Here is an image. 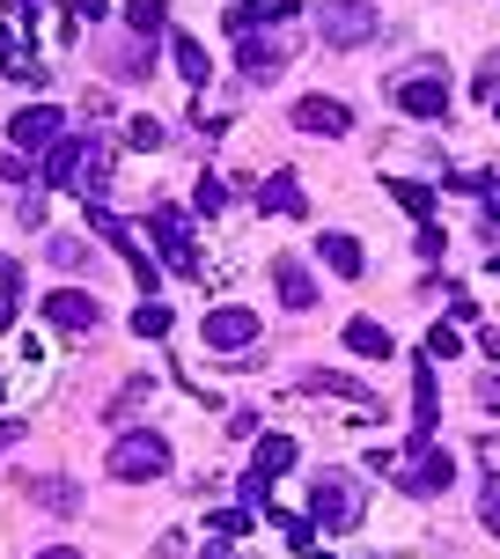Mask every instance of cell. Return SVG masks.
Masks as SVG:
<instances>
[{
	"label": "cell",
	"mask_w": 500,
	"mask_h": 559,
	"mask_svg": "<svg viewBox=\"0 0 500 559\" xmlns=\"http://www.w3.org/2000/svg\"><path fill=\"white\" fill-rule=\"evenodd\" d=\"M126 147H133V155H155V147H163V118H133V126H126Z\"/></svg>",
	"instance_id": "cell-28"
},
{
	"label": "cell",
	"mask_w": 500,
	"mask_h": 559,
	"mask_svg": "<svg viewBox=\"0 0 500 559\" xmlns=\"http://www.w3.org/2000/svg\"><path fill=\"white\" fill-rule=\"evenodd\" d=\"M126 23H133L140 37H155V29H169V8H163V0H133V8H126Z\"/></svg>",
	"instance_id": "cell-27"
},
{
	"label": "cell",
	"mask_w": 500,
	"mask_h": 559,
	"mask_svg": "<svg viewBox=\"0 0 500 559\" xmlns=\"http://www.w3.org/2000/svg\"><path fill=\"white\" fill-rule=\"evenodd\" d=\"M317 258H324V265H332L338 280H361V243H354V236H338V228H324V236H317Z\"/></svg>",
	"instance_id": "cell-18"
},
{
	"label": "cell",
	"mask_w": 500,
	"mask_h": 559,
	"mask_svg": "<svg viewBox=\"0 0 500 559\" xmlns=\"http://www.w3.org/2000/svg\"><path fill=\"white\" fill-rule=\"evenodd\" d=\"M88 236H96V243H111L118 258H126V265H133V280L140 287H147V295H155V287H163V273H155V258L140 251L133 236H126V222H118L111 206H104V199H96V206H88Z\"/></svg>",
	"instance_id": "cell-6"
},
{
	"label": "cell",
	"mask_w": 500,
	"mask_h": 559,
	"mask_svg": "<svg viewBox=\"0 0 500 559\" xmlns=\"http://www.w3.org/2000/svg\"><path fill=\"white\" fill-rule=\"evenodd\" d=\"M147 243L169 258V273L177 280H199V251H192V214L184 206H169V199H155V214H147Z\"/></svg>",
	"instance_id": "cell-3"
},
{
	"label": "cell",
	"mask_w": 500,
	"mask_h": 559,
	"mask_svg": "<svg viewBox=\"0 0 500 559\" xmlns=\"http://www.w3.org/2000/svg\"><path fill=\"white\" fill-rule=\"evenodd\" d=\"M37 501H52L59 515H74V508H82V493H74V478H45V486H37Z\"/></svg>",
	"instance_id": "cell-30"
},
{
	"label": "cell",
	"mask_w": 500,
	"mask_h": 559,
	"mask_svg": "<svg viewBox=\"0 0 500 559\" xmlns=\"http://www.w3.org/2000/svg\"><path fill=\"white\" fill-rule=\"evenodd\" d=\"M376 472H390L405 493H442V486H456V456L434 442H413L405 456H376Z\"/></svg>",
	"instance_id": "cell-2"
},
{
	"label": "cell",
	"mask_w": 500,
	"mask_h": 559,
	"mask_svg": "<svg viewBox=\"0 0 500 559\" xmlns=\"http://www.w3.org/2000/svg\"><path fill=\"white\" fill-rule=\"evenodd\" d=\"M456 346H464V338H456V317H442V324L427 332V361H449Z\"/></svg>",
	"instance_id": "cell-31"
},
{
	"label": "cell",
	"mask_w": 500,
	"mask_h": 559,
	"mask_svg": "<svg viewBox=\"0 0 500 559\" xmlns=\"http://www.w3.org/2000/svg\"><path fill=\"white\" fill-rule=\"evenodd\" d=\"M67 8H74L82 23H104V15H111V0H67Z\"/></svg>",
	"instance_id": "cell-40"
},
{
	"label": "cell",
	"mask_w": 500,
	"mask_h": 559,
	"mask_svg": "<svg viewBox=\"0 0 500 559\" xmlns=\"http://www.w3.org/2000/svg\"><path fill=\"white\" fill-rule=\"evenodd\" d=\"M147 397H155V383H126V391L111 397V413L126 419V413H140V405H147Z\"/></svg>",
	"instance_id": "cell-35"
},
{
	"label": "cell",
	"mask_w": 500,
	"mask_h": 559,
	"mask_svg": "<svg viewBox=\"0 0 500 559\" xmlns=\"http://www.w3.org/2000/svg\"><path fill=\"white\" fill-rule=\"evenodd\" d=\"M287 118H295L302 133H317V140H346L354 133V111H346L338 96H302V104H287Z\"/></svg>",
	"instance_id": "cell-8"
},
{
	"label": "cell",
	"mask_w": 500,
	"mask_h": 559,
	"mask_svg": "<svg viewBox=\"0 0 500 559\" xmlns=\"http://www.w3.org/2000/svg\"><path fill=\"white\" fill-rule=\"evenodd\" d=\"M169 59H177V74H184V82H206V74H214V59H206V45H199V37H184V29H177V37H169Z\"/></svg>",
	"instance_id": "cell-22"
},
{
	"label": "cell",
	"mask_w": 500,
	"mask_h": 559,
	"mask_svg": "<svg viewBox=\"0 0 500 559\" xmlns=\"http://www.w3.org/2000/svg\"><path fill=\"white\" fill-rule=\"evenodd\" d=\"M250 338H258V317L250 309H206V346L214 354H250Z\"/></svg>",
	"instance_id": "cell-11"
},
{
	"label": "cell",
	"mask_w": 500,
	"mask_h": 559,
	"mask_svg": "<svg viewBox=\"0 0 500 559\" xmlns=\"http://www.w3.org/2000/svg\"><path fill=\"white\" fill-rule=\"evenodd\" d=\"M346 354H361V361H390V354H397V338H390L376 317H354V324H346Z\"/></svg>",
	"instance_id": "cell-17"
},
{
	"label": "cell",
	"mask_w": 500,
	"mask_h": 559,
	"mask_svg": "<svg viewBox=\"0 0 500 559\" xmlns=\"http://www.w3.org/2000/svg\"><path fill=\"white\" fill-rule=\"evenodd\" d=\"M397 111L419 118V126H434V118L449 111V88L434 82V74H419V82H397Z\"/></svg>",
	"instance_id": "cell-15"
},
{
	"label": "cell",
	"mask_w": 500,
	"mask_h": 559,
	"mask_svg": "<svg viewBox=\"0 0 500 559\" xmlns=\"http://www.w3.org/2000/svg\"><path fill=\"white\" fill-rule=\"evenodd\" d=\"M37 559H82V552H74V545H52V552H37Z\"/></svg>",
	"instance_id": "cell-45"
},
{
	"label": "cell",
	"mask_w": 500,
	"mask_h": 559,
	"mask_svg": "<svg viewBox=\"0 0 500 559\" xmlns=\"http://www.w3.org/2000/svg\"><path fill=\"white\" fill-rule=\"evenodd\" d=\"M309 391L346 397V405H361V413H376V391H361V383H338V376H309Z\"/></svg>",
	"instance_id": "cell-25"
},
{
	"label": "cell",
	"mask_w": 500,
	"mask_h": 559,
	"mask_svg": "<svg viewBox=\"0 0 500 559\" xmlns=\"http://www.w3.org/2000/svg\"><path fill=\"white\" fill-rule=\"evenodd\" d=\"M8 133H15V147H23V155H29V147H59V104H23Z\"/></svg>",
	"instance_id": "cell-14"
},
{
	"label": "cell",
	"mask_w": 500,
	"mask_h": 559,
	"mask_svg": "<svg viewBox=\"0 0 500 559\" xmlns=\"http://www.w3.org/2000/svg\"><path fill=\"white\" fill-rule=\"evenodd\" d=\"M0 177H8V185H29V155H23V147L0 155Z\"/></svg>",
	"instance_id": "cell-38"
},
{
	"label": "cell",
	"mask_w": 500,
	"mask_h": 559,
	"mask_svg": "<svg viewBox=\"0 0 500 559\" xmlns=\"http://www.w3.org/2000/svg\"><path fill=\"white\" fill-rule=\"evenodd\" d=\"M302 559H332V552H302Z\"/></svg>",
	"instance_id": "cell-46"
},
{
	"label": "cell",
	"mask_w": 500,
	"mask_h": 559,
	"mask_svg": "<svg viewBox=\"0 0 500 559\" xmlns=\"http://www.w3.org/2000/svg\"><path fill=\"white\" fill-rule=\"evenodd\" d=\"M493 88H500V52H486L478 59V96H493Z\"/></svg>",
	"instance_id": "cell-39"
},
{
	"label": "cell",
	"mask_w": 500,
	"mask_h": 559,
	"mask_svg": "<svg viewBox=\"0 0 500 559\" xmlns=\"http://www.w3.org/2000/svg\"><path fill=\"white\" fill-rule=\"evenodd\" d=\"M0 67H8L15 82H37V74H45V67H37V52H29V37L15 23H0Z\"/></svg>",
	"instance_id": "cell-19"
},
{
	"label": "cell",
	"mask_w": 500,
	"mask_h": 559,
	"mask_svg": "<svg viewBox=\"0 0 500 559\" xmlns=\"http://www.w3.org/2000/svg\"><path fill=\"white\" fill-rule=\"evenodd\" d=\"M493 280H500V258H493Z\"/></svg>",
	"instance_id": "cell-47"
},
{
	"label": "cell",
	"mask_w": 500,
	"mask_h": 559,
	"mask_svg": "<svg viewBox=\"0 0 500 559\" xmlns=\"http://www.w3.org/2000/svg\"><path fill=\"white\" fill-rule=\"evenodd\" d=\"M434 419H442V391H434V368L413 361V442L434 435Z\"/></svg>",
	"instance_id": "cell-16"
},
{
	"label": "cell",
	"mask_w": 500,
	"mask_h": 559,
	"mask_svg": "<svg viewBox=\"0 0 500 559\" xmlns=\"http://www.w3.org/2000/svg\"><path fill=\"white\" fill-rule=\"evenodd\" d=\"M273 287H279V302H287V309H317V280H309L295 258H279V265H273Z\"/></svg>",
	"instance_id": "cell-21"
},
{
	"label": "cell",
	"mask_w": 500,
	"mask_h": 559,
	"mask_svg": "<svg viewBox=\"0 0 500 559\" xmlns=\"http://www.w3.org/2000/svg\"><path fill=\"white\" fill-rule=\"evenodd\" d=\"M133 332H140V338H169V309H163V302H140V309H133Z\"/></svg>",
	"instance_id": "cell-29"
},
{
	"label": "cell",
	"mask_w": 500,
	"mask_h": 559,
	"mask_svg": "<svg viewBox=\"0 0 500 559\" xmlns=\"http://www.w3.org/2000/svg\"><path fill=\"white\" fill-rule=\"evenodd\" d=\"M295 435H258V456H250V472L258 478H279V472H295Z\"/></svg>",
	"instance_id": "cell-20"
},
{
	"label": "cell",
	"mask_w": 500,
	"mask_h": 559,
	"mask_svg": "<svg viewBox=\"0 0 500 559\" xmlns=\"http://www.w3.org/2000/svg\"><path fill=\"white\" fill-rule=\"evenodd\" d=\"M23 442V427H15V419H0V449H15Z\"/></svg>",
	"instance_id": "cell-43"
},
{
	"label": "cell",
	"mask_w": 500,
	"mask_h": 559,
	"mask_svg": "<svg viewBox=\"0 0 500 559\" xmlns=\"http://www.w3.org/2000/svg\"><path fill=\"white\" fill-rule=\"evenodd\" d=\"M258 214H273V222H302V214H309L295 169H279V177H265V185H258Z\"/></svg>",
	"instance_id": "cell-13"
},
{
	"label": "cell",
	"mask_w": 500,
	"mask_h": 559,
	"mask_svg": "<svg viewBox=\"0 0 500 559\" xmlns=\"http://www.w3.org/2000/svg\"><path fill=\"white\" fill-rule=\"evenodd\" d=\"M478 346H486V354L500 361V324H486V332H478Z\"/></svg>",
	"instance_id": "cell-42"
},
{
	"label": "cell",
	"mask_w": 500,
	"mask_h": 559,
	"mask_svg": "<svg viewBox=\"0 0 500 559\" xmlns=\"http://www.w3.org/2000/svg\"><path fill=\"white\" fill-rule=\"evenodd\" d=\"M486 228H500V177L486 185Z\"/></svg>",
	"instance_id": "cell-41"
},
{
	"label": "cell",
	"mask_w": 500,
	"mask_h": 559,
	"mask_svg": "<svg viewBox=\"0 0 500 559\" xmlns=\"http://www.w3.org/2000/svg\"><path fill=\"white\" fill-rule=\"evenodd\" d=\"M279 523V537L295 545V552H317V515H273Z\"/></svg>",
	"instance_id": "cell-26"
},
{
	"label": "cell",
	"mask_w": 500,
	"mask_h": 559,
	"mask_svg": "<svg viewBox=\"0 0 500 559\" xmlns=\"http://www.w3.org/2000/svg\"><path fill=\"white\" fill-rule=\"evenodd\" d=\"M206 559H236V552H228V537H214V545H206Z\"/></svg>",
	"instance_id": "cell-44"
},
{
	"label": "cell",
	"mask_w": 500,
	"mask_h": 559,
	"mask_svg": "<svg viewBox=\"0 0 500 559\" xmlns=\"http://www.w3.org/2000/svg\"><path fill=\"white\" fill-rule=\"evenodd\" d=\"M111 67L126 74V82H140V74L155 67V52H147V45H126V52H111Z\"/></svg>",
	"instance_id": "cell-32"
},
{
	"label": "cell",
	"mask_w": 500,
	"mask_h": 559,
	"mask_svg": "<svg viewBox=\"0 0 500 559\" xmlns=\"http://www.w3.org/2000/svg\"><path fill=\"white\" fill-rule=\"evenodd\" d=\"M287 15H295V0H228V8H222V29H228V37H250V29L287 23Z\"/></svg>",
	"instance_id": "cell-12"
},
{
	"label": "cell",
	"mask_w": 500,
	"mask_h": 559,
	"mask_svg": "<svg viewBox=\"0 0 500 559\" xmlns=\"http://www.w3.org/2000/svg\"><path fill=\"white\" fill-rule=\"evenodd\" d=\"M111 478H126V486H147V478H163L169 472V442L163 435H147V427H133V435H118L111 442Z\"/></svg>",
	"instance_id": "cell-5"
},
{
	"label": "cell",
	"mask_w": 500,
	"mask_h": 559,
	"mask_svg": "<svg viewBox=\"0 0 500 559\" xmlns=\"http://www.w3.org/2000/svg\"><path fill=\"white\" fill-rule=\"evenodd\" d=\"M45 324H59V332H96L104 324V302L82 295V287H52L45 295Z\"/></svg>",
	"instance_id": "cell-9"
},
{
	"label": "cell",
	"mask_w": 500,
	"mask_h": 559,
	"mask_svg": "<svg viewBox=\"0 0 500 559\" xmlns=\"http://www.w3.org/2000/svg\"><path fill=\"white\" fill-rule=\"evenodd\" d=\"M309 515H317L324 531H354V523H361V486L338 478V472H324L317 486H309Z\"/></svg>",
	"instance_id": "cell-7"
},
{
	"label": "cell",
	"mask_w": 500,
	"mask_h": 559,
	"mask_svg": "<svg viewBox=\"0 0 500 559\" xmlns=\"http://www.w3.org/2000/svg\"><path fill=\"white\" fill-rule=\"evenodd\" d=\"M383 192L397 199L413 222H434V192H427V185H413V177H383Z\"/></svg>",
	"instance_id": "cell-23"
},
{
	"label": "cell",
	"mask_w": 500,
	"mask_h": 559,
	"mask_svg": "<svg viewBox=\"0 0 500 559\" xmlns=\"http://www.w3.org/2000/svg\"><path fill=\"white\" fill-rule=\"evenodd\" d=\"M442 185H449V192H486L493 177H486V169H442Z\"/></svg>",
	"instance_id": "cell-36"
},
{
	"label": "cell",
	"mask_w": 500,
	"mask_h": 559,
	"mask_svg": "<svg viewBox=\"0 0 500 559\" xmlns=\"http://www.w3.org/2000/svg\"><path fill=\"white\" fill-rule=\"evenodd\" d=\"M15 302H23V265L0 258V309H15Z\"/></svg>",
	"instance_id": "cell-33"
},
{
	"label": "cell",
	"mask_w": 500,
	"mask_h": 559,
	"mask_svg": "<svg viewBox=\"0 0 500 559\" xmlns=\"http://www.w3.org/2000/svg\"><path fill=\"white\" fill-rule=\"evenodd\" d=\"M192 206H199V222H222V206H228V185H222V169H206V177H199Z\"/></svg>",
	"instance_id": "cell-24"
},
{
	"label": "cell",
	"mask_w": 500,
	"mask_h": 559,
	"mask_svg": "<svg viewBox=\"0 0 500 559\" xmlns=\"http://www.w3.org/2000/svg\"><path fill=\"white\" fill-rule=\"evenodd\" d=\"M236 67H243L250 82H273L279 67H287V45H279V29H250V37H236Z\"/></svg>",
	"instance_id": "cell-10"
},
{
	"label": "cell",
	"mask_w": 500,
	"mask_h": 559,
	"mask_svg": "<svg viewBox=\"0 0 500 559\" xmlns=\"http://www.w3.org/2000/svg\"><path fill=\"white\" fill-rule=\"evenodd\" d=\"M37 177H45V192H88V206H96L111 192V155L96 140H59V147H45Z\"/></svg>",
	"instance_id": "cell-1"
},
{
	"label": "cell",
	"mask_w": 500,
	"mask_h": 559,
	"mask_svg": "<svg viewBox=\"0 0 500 559\" xmlns=\"http://www.w3.org/2000/svg\"><path fill=\"white\" fill-rule=\"evenodd\" d=\"M493 118H500V111H493Z\"/></svg>",
	"instance_id": "cell-48"
},
{
	"label": "cell",
	"mask_w": 500,
	"mask_h": 559,
	"mask_svg": "<svg viewBox=\"0 0 500 559\" xmlns=\"http://www.w3.org/2000/svg\"><path fill=\"white\" fill-rule=\"evenodd\" d=\"M478 515H486V531L500 537V478H486V493H478Z\"/></svg>",
	"instance_id": "cell-37"
},
{
	"label": "cell",
	"mask_w": 500,
	"mask_h": 559,
	"mask_svg": "<svg viewBox=\"0 0 500 559\" xmlns=\"http://www.w3.org/2000/svg\"><path fill=\"white\" fill-rule=\"evenodd\" d=\"M317 29H324L332 52H354L383 29V15H376V0H317Z\"/></svg>",
	"instance_id": "cell-4"
},
{
	"label": "cell",
	"mask_w": 500,
	"mask_h": 559,
	"mask_svg": "<svg viewBox=\"0 0 500 559\" xmlns=\"http://www.w3.org/2000/svg\"><path fill=\"white\" fill-rule=\"evenodd\" d=\"M214 523V537H243L250 531V508H222V515H206Z\"/></svg>",
	"instance_id": "cell-34"
}]
</instances>
